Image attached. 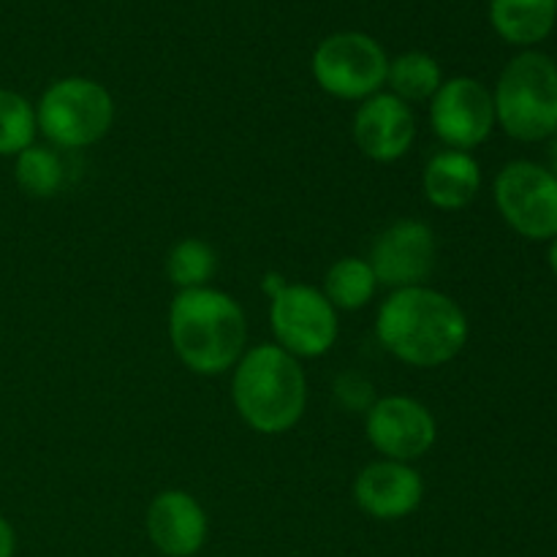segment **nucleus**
<instances>
[{"instance_id":"obj_12","label":"nucleus","mask_w":557,"mask_h":557,"mask_svg":"<svg viewBox=\"0 0 557 557\" xmlns=\"http://www.w3.org/2000/svg\"><path fill=\"white\" fill-rule=\"evenodd\" d=\"M351 128L362 156L375 163L400 161L417 139V120L411 107L384 90L359 103Z\"/></svg>"},{"instance_id":"obj_2","label":"nucleus","mask_w":557,"mask_h":557,"mask_svg":"<svg viewBox=\"0 0 557 557\" xmlns=\"http://www.w3.org/2000/svg\"><path fill=\"white\" fill-rule=\"evenodd\" d=\"M169 341L190 373L221 375L245 354L248 319L221 288H188L169 305Z\"/></svg>"},{"instance_id":"obj_16","label":"nucleus","mask_w":557,"mask_h":557,"mask_svg":"<svg viewBox=\"0 0 557 557\" xmlns=\"http://www.w3.org/2000/svg\"><path fill=\"white\" fill-rule=\"evenodd\" d=\"M557 22V0H490V25L511 47H536Z\"/></svg>"},{"instance_id":"obj_10","label":"nucleus","mask_w":557,"mask_h":557,"mask_svg":"<svg viewBox=\"0 0 557 557\" xmlns=\"http://www.w3.org/2000/svg\"><path fill=\"white\" fill-rule=\"evenodd\" d=\"M364 435L384 460L413 462L438 438V424L424 403L406 395H386L364 411Z\"/></svg>"},{"instance_id":"obj_22","label":"nucleus","mask_w":557,"mask_h":557,"mask_svg":"<svg viewBox=\"0 0 557 557\" xmlns=\"http://www.w3.org/2000/svg\"><path fill=\"white\" fill-rule=\"evenodd\" d=\"M337 400L343 403L351 411H368L373 406V386H370L368 379H362L359 373H346L337 379L335 384Z\"/></svg>"},{"instance_id":"obj_6","label":"nucleus","mask_w":557,"mask_h":557,"mask_svg":"<svg viewBox=\"0 0 557 557\" xmlns=\"http://www.w3.org/2000/svg\"><path fill=\"white\" fill-rule=\"evenodd\" d=\"M315 85L341 101H359L384 90L389 58L373 36L359 30L332 33L315 47L313 60Z\"/></svg>"},{"instance_id":"obj_19","label":"nucleus","mask_w":557,"mask_h":557,"mask_svg":"<svg viewBox=\"0 0 557 557\" xmlns=\"http://www.w3.org/2000/svg\"><path fill=\"white\" fill-rule=\"evenodd\" d=\"M14 180L33 199H52L63 188V161L49 145H30L14 156Z\"/></svg>"},{"instance_id":"obj_9","label":"nucleus","mask_w":557,"mask_h":557,"mask_svg":"<svg viewBox=\"0 0 557 557\" xmlns=\"http://www.w3.org/2000/svg\"><path fill=\"white\" fill-rule=\"evenodd\" d=\"M430 128L446 150H473L484 145L495 128L493 90L473 76L444 79L430 98Z\"/></svg>"},{"instance_id":"obj_3","label":"nucleus","mask_w":557,"mask_h":557,"mask_svg":"<svg viewBox=\"0 0 557 557\" xmlns=\"http://www.w3.org/2000/svg\"><path fill=\"white\" fill-rule=\"evenodd\" d=\"M232 400L243 422L256 433H288L308 406L302 364L275 343L245 348L234 364Z\"/></svg>"},{"instance_id":"obj_18","label":"nucleus","mask_w":557,"mask_h":557,"mask_svg":"<svg viewBox=\"0 0 557 557\" xmlns=\"http://www.w3.org/2000/svg\"><path fill=\"white\" fill-rule=\"evenodd\" d=\"M386 85H389L392 96L411 107V103L430 101L444 85V74H441L438 60L430 58L428 52H403L389 60Z\"/></svg>"},{"instance_id":"obj_8","label":"nucleus","mask_w":557,"mask_h":557,"mask_svg":"<svg viewBox=\"0 0 557 557\" xmlns=\"http://www.w3.org/2000/svg\"><path fill=\"white\" fill-rule=\"evenodd\" d=\"M493 199L500 218L520 237L553 243L557 237V177L533 161H509L498 172Z\"/></svg>"},{"instance_id":"obj_1","label":"nucleus","mask_w":557,"mask_h":557,"mask_svg":"<svg viewBox=\"0 0 557 557\" xmlns=\"http://www.w3.org/2000/svg\"><path fill=\"white\" fill-rule=\"evenodd\" d=\"M468 315L449 294L430 286L397 288L381 302L375 337L408 368H441L468 343Z\"/></svg>"},{"instance_id":"obj_23","label":"nucleus","mask_w":557,"mask_h":557,"mask_svg":"<svg viewBox=\"0 0 557 557\" xmlns=\"http://www.w3.org/2000/svg\"><path fill=\"white\" fill-rule=\"evenodd\" d=\"M16 553V533L11 522L0 515V557H14Z\"/></svg>"},{"instance_id":"obj_14","label":"nucleus","mask_w":557,"mask_h":557,"mask_svg":"<svg viewBox=\"0 0 557 557\" xmlns=\"http://www.w3.org/2000/svg\"><path fill=\"white\" fill-rule=\"evenodd\" d=\"M147 536L166 557H194L210 533V520L199 500L185 490H163L147 506Z\"/></svg>"},{"instance_id":"obj_17","label":"nucleus","mask_w":557,"mask_h":557,"mask_svg":"<svg viewBox=\"0 0 557 557\" xmlns=\"http://www.w3.org/2000/svg\"><path fill=\"white\" fill-rule=\"evenodd\" d=\"M321 292H324V297L330 299L337 313L341 310L351 313V310H362L375 297L379 281H375V272L368 264V259L346 256V259H337L326 270L324 288Z\"/></svg>"},{"instance_id":"obj_21","label":"nucleus","mask_w":557,"mask_h":557,"mask_svg":"<svg viewBox=\"0 0 557 557\" xmlns=\"http://www.w3.org/2000/svg\"><path fill=\"white\" fill-rule=\"evenodd\" d=\"M38 120L36 107L22 92L0 87V156H20L36 145Z\"/></svg>"},{"instance_id":"obj_15","label":"nucleus","mask_w":557,"mask_h":557,"mask_svg":"<svg viewBox=\"0 0 557 557\" xmlns=\"http://www.w3.org/2000/svg\"><path fill=\"white\" fill-rule=\"evenodd\" d=\"M479 188H482V166L471 152L441 150L424 163V199L438 210H462L476 199Z\"/></svg>"},{"instance_id":"obj_7","label":"nucleus","mask_w":557,"mask_h":557,"mask_svg":"<svg viewBox=\"0 0 557 557\" xmlns=\"http://www.w3.org/2000/svg\"><path fill=\"white\" fill-rule=\"evenodd\" d=\"M270 330L275 346L297 359H315L332 351L341 335L337 310L324 292L308 283H286L270 297Z\"/></svg>"},{"instance_id":"obj_20","label":"nucleus","mask_w":557,"mask_h":557,"mask_svg":"<svg viewBox=\"0 0 557 557\" xmlns=\"http://www.w3.org/2000/svg\"><path fill=\"white\" fill-rule=\"evenodd\" d=\"M218 270V256L210 243L199 237H185L172 245L166 256V275L180 292L188 288L210 286L212 275Z\"/></svg>"},{"instance_id":"obj_13","label":"nucleus","mask_w":557,"mask_h":557,"mask_svg":"<svg viewBox=\"0 0 557 557\" xmlns=\"http://www.w3.org/2000/svg\"><path fill=\"white\" fill-rule=\"evenodd\" d=\"M422 498L424 479L411 462H370L354 479V500L373 520H403L419 509Z\"/></svg>"},{"instance_id":"obj_5","label":"nucleus","mask_w":557,"mask_h":557,"mask_svg":"<svg viewBox=\"0 0 557 557\" xmlns=\"http://www.w3.org/2000/svg\"><path fill=\"white\" fill-rule=\"evenodd\" d=\"M38 134L58 150H82L109 134L114 101L107 87L87 76H65L44 90L36 107Z\"/></svg>"},{"instance_id":"obj_11","label":"nucleus","mask_w":557,"mask_h":557,"mask_svg":"<svg viewBox=\"0 0 557 557\" xmlns=\"http://www.w3.org/2000/svg\"><path fill=\"white\" fill-rule=\"evenodd\" d=\"M435 256H438V243L433 228L419 218H400L373 239L368 264L373 267L379 286L397 292V288L424 286L435 270Z\"/></svg>"},{"instance_id":"obj_24","label":"nucleus","mask_w":557,"mask_h":557,"mask_svg":"<svg viewBox=\"0 0 557 557\" xmlns=\"http://www.w3.org/2000/svg\"><path fill=\"white\" fill-rule=\"evenodd\" d=\"M547 169L557 177V134L549 139V145H547Z\"/></svg>"},{"instance_id":"obj_25","label":"nucleus","mask_w":557,"mask_h":557,"mask_svg":"<svg viewBox=\"0 0 557 557\" xmlns=\"http://www.w3.org/2000/svg\"><path fill=\"white\" fill-rule=\"evenodd\" d=\"M547 264H549V270H553V275H555V281H557V237L553 239V243H549Z\"/></svg>"},{"instance_id":"obj_4","label":"nucleus","mask_w":557,"mask_h":557,"mask_svg":"<svg viewBox=\"0 0 557 557\" xmlns=\"http://www.w3.org/2000/svg\"><path fill=\"white\" fill-rule=\"evenodd\" d=\"M495 125L517 141H549L557 134V63L525 49L506 63L493 90Z\"/></svg>"}]
</instances>
